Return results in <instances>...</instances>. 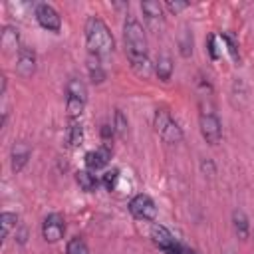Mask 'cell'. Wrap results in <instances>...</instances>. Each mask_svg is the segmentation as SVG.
Wrapping results in <instances>:
<instances>
[{
	"mask_svg": "<svg viewBox=\"0 0 254 254\" xmlns=\"http://www.w3.org/2000/svg\"><path fill=\"white\" fill-rule=\"evenodd\" d=\"M123 40H125V54L133 67V71L141 77H147L151 71L149 54H147V36L143 24L135 16H127L123 24Z\"/></svg>",
	"mask_w": 254,
	"mask_h": 254,
	"instance_id": "cell-1",
	"label": "cell"
},
{
	"mask_svg": "<svg viewBox=\"0 0 254 254\" xmlns=\"http://www.w3.org/2000/svg\"><path fill=\"white\" fill-rule=\"evenodd\" d=\"M83 32H85V46H87L89 56L103 60L113 54V48H115L113 34L109 32L107 24L99 16H89Z\"/></svg>",
	"mask_w": 254,
	"mask_h": 254,
	"instance_id": "cell-2",
	"label": "cell"
},
{
	"mask_svg": "<svg viewBox=\"0 0 254 254\" xmlns=\"http://www.w3.org/2000/svg\"><path fill=\"white\" fill-rule=\"evenodd\" d=\"M87 101V87L79 77H69L65 83V111L69 119H79Z\"/></svg>",
	"mask_w": 254,
	"mask_h": 254,
	"instance_id": "cell-3",
	"label": "cell"
},
{
	"mask_svg": "<svg viewBox=\"0 0 254 254\" xmlns=\"http://www.w3.org/2000/svg\"><path fill=\"white\" fill-rule=\"evenodd\" d=\"M153 127L157 131V135L169 143V145H175V143H181L183 141V129L179 127V123L173 119V115L169 113L167 107H159L155 111V119H153Z\"/></svg>",
	"mask_w": 254,
	"mask_h": 254,
	"instance_id": "cell-4",
	"label": "cell"
},
{
	"mask_svg": "<svg viewBox=\"0 0 254 254\" xmlns=\"http://www.w3.org/2000/svg\"><path fill=\"white\" fill-rule=\"evenodd\" d=\"M198 127H200V135L208 145H218L222 139V123L218 119V115L210 109H202L200 117H198Z\"/></svg>",
	"mask_w": 254,
	"mask_h": 254,
	"instance_id": "cell-5",
	"label": "cell"
},
{
	"mask_svg": "<svg viewBox=\"0 0 254 254\" xmlns=\"http://www.w3.org/2000/svg\"><path fill=\"white\" fill-rule=\"evenodd\" d=\"M34 16H36L38 24L44 30H48V32H60V28H62V16L58 14V10L52 4H48V2L36 4Z\"/></svg>",
	"mask_w": 254,
	"mask_h": 254,
	"instance_id": "cell-6",
	"label": "cell"
},
{
	"mask_svg": "<svg viewBox=\"0 0 254 254\" xmlns=\"http://www.w3.org/2000/svg\"><path fill=\"white\" fill-rule=\"evenodd\" d=\"M129 212L139 220H153L157 216V204L149 194H135L129 200Z\"/></svg>",
	"mask_w": 254,
	"mask_h": 254,
	"instance_id": "cell-7",
	"label": "cell"
},
{
	"mask_svg": "<svg viewBox=\"0 0 254 254\" xmlns=\"http://www.w3.org/2000/svg\"><path fill=\"white\" fill-rule=\"evenodd\" d=\"M64 234H65V220H64V216L58 214V212L48 214L44 218V222H42V236H44V240L54 244V242L62 240Z\"/></svg>",
	"mask_w": 254,
	"mask_h": 254,
	"instance_id": "cell-8",
	"label": "cell"
},
{
	"mask_svg": "<svg viewBox=\"0 0 254 254\" xmlns=\"http://www.w3.org/2000/svg\"><path fill=\"white\" fill-rule=\"evenodd\" d=\"M36 52L30 48V46H22L20 52H18V58H16V73L24 79L32 77L34 71H36Z\"/></svg>",
	"mask_w": 254,
	"mask_h": 254,
	"instance_id": "cell-9",
	"label": "cell"
},
{
	"mask_svg": "<svg viewBox=\"0 0 254 254\" xmlns=\"http://www.w3.org/2000/svg\"><path fill=\"white\" fill-rule=\"evenodd\" d=\"M109 159H111V147L107 143H103L99 149L85 153V167H87V171L95 173V171L103 169L109 163Z\"/></svg>",
	"mask_w": 254,
	"mask_h": 254,
	"instance_id": "cell-10",
	"label": "cell"
},
{
	"mask_svg": "<svg viewBox=\"0 0 254 254\" xmlns=\"http://www.w3.org/2000/svg\"><path fill=\"white\" fill-rule=\"evenodd\" d=\"M30 157H32V149H30L28 143H24V141L14 143V145H12V153H10V165H12V171H14V173H20V171L28 165Z\"/></svg>",
	"mask_w": 254,
	"mask_h": 254,
	"instance_id": "cell-11",
	"label": "cell"
},
{
	"mask_svg": "<svg viewBox=\"0 0 254 254\" xmlns=\"http://www.w3.org/2000/svg\"><path fill=\"white\" fill-rule=\"evenodd\" d=\"M141 10L145 14V22L149 24V28L157 30L163 24V6L157 0H145V2H141Z\"/></svg>",
	"mask_w": 254,
	"mask_h": 254,
	"instance_id": "cell-12",
	"label": "cell"
},
{
	"mask_svg": "<svg viewBox=\"0 0 254 254\" xmlns=\"http://www.w3.org/2000/svg\"><path fill=\"white\" fill-rule=\"evenodd\" d=\"M151 238H153V242L161 248V250H165V252H169L171 248H175L179 242L175 240V236L171 234V230L169 228H165L163 224H153V228H151Z\"/></svg>",
	"mask_w": 254,
	"mask_h": 254,
	"instance_id": "cell-13",
	"label": "cell"
},
{
	"mask_svg": "<svg viewBox=\"0 0 254 254\" xmlns=\"http://www.w3.org/2000/svg\"><path fill=\"white\" fill-rule=\"evenodd\" d=\"M0 46L4 50V54H16L20 52V34L16 28L12 26H4L2 28V34H0Z\"/></svg>",
	"mask_w": 254,
	"mask_h": 254,
	"instance_id": "cell-14",
	"label": "cell"
},
{
	"mask_svg": "<svg viewBox=\"0 0 254 254\" xmlns=\"http://www.w3.org/2000/svg\"><path fill=\"white\" fill-rule=\"evenodd\" d=\"M65 141H67V145L71 149L81 145V141H83V125H81L79 119H69V125H67V131H65Z\"/></svg>",
	"mask_w": 254,
	"mask_h": 254,
	"instance_id": "cell-15",
	"label": "cell"
},
{
	"mask_svg": "<svg viewBox=\"0 0 254 254\" xmlns=\"http://www.w3.org/2000/svg\"><path fill=\"white\" fill-rule=\"evenodd\" d=\"M155 73H157V77L161 81H169L171 79V75H173V60L167 54H163V56L157 58V62H155Z\"/></svg>",
	"mask_w": 254,
	"mask_h": 254,
	"instance_id": "cell-16",
	"label": "cell"
},
{
	"mask_svg": "<svg viewBox=\"0 0 254 254\" xmlns=\"http://www.w3.org/2000/svg\"><path fill=\"white\" fill-rule=\"evenodd\" d=\"M87 69H89V77H91L93 83H101L105 79V69L101 65V58L89 56L87 58Z\"/></svg>",
	"mask_w": 254,
	"mask_h": 254,
	"instance_id": "cell-17",
	"label": "cell"
},
{
	"mask_svg": "<svg viewBox=\"0 0 254 254\" xmlns=\"http://www.w3.org/2000/svg\"><path fill=\"white\" fill-rule=\"evenodd\" d=\"M75 181H77V185L81 187V190H87V192H91V190H95L97 189V179H95V175L91 173V171H77L75 173Z\"/></svg>",
	"mask_w": 254,
	"mask_h": 254,
	"instance_id": "cell-18",
	"label": "cell"
},
{
	"mask_svg": "<svg viewBox=\"0 0 254 254\" xmlns=\"http://www.w3.org/2000/svg\"><path fill=\"white\" fill-rule=\"evenodd\" d=\"M0 226H2V240H6L10 236V232L18 228V214H14V212H2L0 214Z\"/></svg>",
	"mask_w": 254,
	"mask_h": 254,
	"instance_id": "cell-19",
	"label": "cell"
},
{
	"mask_svg": "<svg viewBox=\"0 0 254 254\" xmlns=\"http://www.w3.org/2000/svg\"><path fill=\"white\" fill-rule=\"evenodd\" d=\"M232 222H234V230L238 232V236L246 238L248 236V218L242 210H234L232 212Z\"/></svg>",
	"mask_w": 254,
	"mask_h": 254,
	"instance_id": "cell-20",
	"label": "cell"
},
{
	"mask_svg": "<svg viewBox=\"0 0 254 254\" xmlns=\"http://www.w3.org/2000/svg\"><path fill=\"white\" fill-rule=\"evenodd\" d=\"M179 48H181V56L183 58H189L192 54V34L189 28L183 30L181 34V40H179Z\"/></svg>",
	"mask_w": 254,
	"mask_h": 254,
	"instance_id": "cell-21",
	"label": "cell"
},
{
	"mask_svg": "<svg viewBox=\"0 0 254 254\" xmlns=\"http://www.w3.org/2000/svg\"><path fill=\"white\" fill-rule=\"evenodd\" d=\"M127 127H129V123H127L125 113H123L121 109H117V111H115V123H113L115 135L121 137V139H125V137H127Z\"/></svg>",
	"mask_w": 254,
	"mask_h": 254,
	"instance_id": "cell-22",
	"label": "cell"
},
{
	"mask_svg": "<svg viewBox=\"0 0 254 254\" xmlns=\"http://www.w3.org/2000/svg\"><path fill=\"white\" fill-rule=\"evenodd\" d=\"M65 254H89V252H87V246L81 238H71L65 246Z\"/></svg>",
	"mask_w": 254,
	"mask_h": 254,
	"instance_id": "cell-23",
	"label": "cell"
},
{
	"mask_svg": "<svg viewBox=\"0 0 254 254\" xmlns=\"http://www.w3.org/2000/svg\"><path fill=\"white\" fill-rule=\"evenodd\" d=\"M117 179H119V171H117V169H113V171L103 173L101 183H103V187H105L107 190H113V189H115V185H117Z\"/></svg>",
	"mask_w": 254,
	"mask_h": 254,
	"instance_id": "cell-24",
	"label": "cell"
},
{
	"mask_svg": "<svg viewBox=\"0 0 254 254\" xmlns=\"http://www.w3.org/2000/svg\"><path fill=\"white\" fill-rule=\"evenodd\" d=\"M165 6H167V10L169 12H173V14H177V12H181V10H185V8H189V2H183V0H167L165 2Z\"/></svg>",
	"mask_w": 254,
	"mask_h": 254,
	"instance_id": "cell-25",
	"label": "cell"
},
{
	"mask_svg": "<svg viewBox=\"0 0 254 254\" xmlns=\"http://www.w3.org/2000/svg\"><path fill=\"white\" fill-rule=\"evenodd\" d=\"M222 42L228 46V52H230L232 60H238V46H236L234 38H232V36H228V34H224V36H222Z\"/></svg>",
	"mask_w": 254,
	"mask_h": 254,
	"instance_id": "cell-26",
	"label": "cell"
},
{
	"mask_svg": "<svg viewBox=\"0 0 254 254\" xmlns=\"http://www.w3.org/2000/svg\"><path fill=\"white\" fill-rule=\"evenodd\" d=\"M208 54L212 60H218L220 54L216 52V36H208Z\"/></svg>",
	"mask_w": 254,
	"mask_h": 254,
	"instance_id": "cell-27",
	"label": "cell"
},
{
	"mask_svg": "<svg viewBox=\"0 0 254 254\" xmlns=\"http://www.w3.org/2000/svg\"><path fill=\"white\" fill-rule=\"evenodd\" d=\"M167 254H194L190 248H187V246H183V244H177L175 248H171Z\"/></svg>",
	"mask_w": 254,
	"mask_h": 254,
	"instance_id": "cell-28",
	"label": "cell"
},
{
	"mask_svg": "<svg viewBox=\"0 0 254 254\" xmlns=\"http://www.w3.org/2000/svg\"><path fill=\"white\" fill-rule=\"evenodd\" d=\"M113 133H115V129H113V127H109V125H103V127H101V137H103V139L113 137Z\"/></svg>",
	"mask_w": 254,
	"mask_h": 254,
	"instance_id": "cell-29",
	"label": "cell"
},
{
	"mask_svg": "<svg viewBox=\"0 0 254 254\" xmlns=\"http://www.w3.org/2000/svg\"><path fill=\"white\" fill-rule=\"evenodd\" d=\"M16 238H18V242H20V244H24V242H26V238H28V230L22 226V228H20V232L16 230Z\"/></svg>",
	"mask_w": 254,
	"mask_h": 254,
	"instance_id": "cell-30",
	"label": "cell"
}]
</instances>
